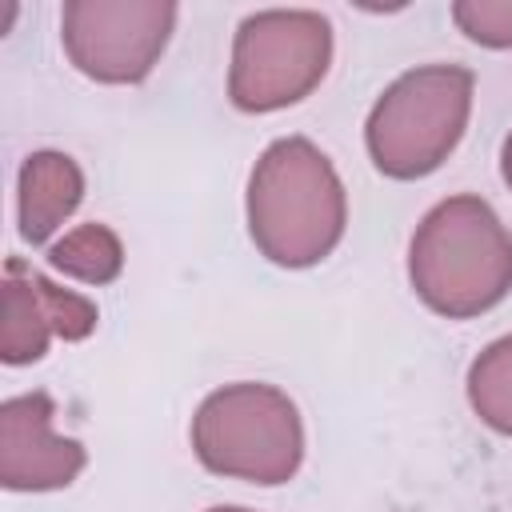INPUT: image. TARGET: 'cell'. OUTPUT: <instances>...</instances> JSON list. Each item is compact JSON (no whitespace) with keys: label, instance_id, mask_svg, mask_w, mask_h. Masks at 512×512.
I'll use <instances>...</instances> for the list:
<instances>
[{"label":"cell","instance_id":"6da1fadb","mask_svg":"<svg viewBox=\"0 0 512 512\" xmlns=\"http://www.w3.org/2000/svg\"><path fill=\"white\" fill-rule=\"evenodd\" d=\"M248 236L280 268H312L344 240L348 196L332 160L304 136L272 140L248 176Z\"/></svg>","mask_w":512,"mask_h":512},{"label":"cell","instance_id":"7a4b0ae2","mask_svg":"<svg viewBox=\"0 0 512 512\" xmlns=\"http://www.w3.org/2000/svg\"><path fill=\"white\" fill-rule=\"evenodd\" d=\"M408 280L436 316L472 320L512 292V232L488 200L448 196L412 232Z\"/></svg>","mask_w":512,"mask_h":512},{"label":"cell","instance_id":"3957f363","mask_svg":"<svg viewBox=\"0 0 512 512\" xmlns=\"http://www.w3.org/2000/svg\"><path fill=\"white\" fill-rule=\"evenodd\" d=\"M476 76L460 64H420L396 76L368 112L364 144L376 172L420 180L464 140Z\"/></svg>","mask_w":512,"mask_h":512},{"label":"cell","instance_id":"277c9868","mask_svg":"<svg viewBox=\"0 0 512 512\" xmlns=\"http://www.w3.org/2000/svg\"><path fill=\"white\" fill-rule=\"evenodd\" d=\"M192 452L216 476L276 488L300 472L304 424L280 388L240 380L204 396L192 416Z\"/></svg>","mask_w":512,"mask_h":512},{"label":"cell","instance_id":"5b68a950","mask_svg":"<svg viewBox=\"0 0 512 512\" xmlns=\"http://www.w3.org/2000/svg\"><path fill=\"white\" fill-rule=\"evenodd\" d=\"M332 64V24L312 8H264L232 36L228 100L240 112H280L320 88Z\"/></svg>","mask_w":512,"mask_h":512},{"label":"cell","instance_id":"8992f818","mask_svg":"<svg viewBox=\"0 0 512 512\" xmlns=\"http://www.w3.org/2000/svg\"><path fill=\"white\" fill-rule=\"evenodd\" d=\"M176 16L168 0H68L60 8V44L88 80L140 84L160 64Z\"/></svg>","mask_w":512,"mask_h":512},{"label":"cell","instance_id":"52a82bcc","mask_svg":"<svg viewBox=\"0 0 512 512\" xmlns=\"http://www.w3.org/2000/svg\"><path fill=\"white\" fill-rule=\"evenodd\" d=\"M0 360L20 368L36 364L52 340H84L92 336L100 312L88 296L52 284L40 272H28L20 260H8L0 288Z\"/></svg>","mask_w":512,"mask_h":512},{"label":"cell","instance_id":"ba28073f","mask_svg":"<svg viewBox=\"0 0 512 512\" xmlns=\"http://www.w3.org/2000/svg\"><path fill=\"white\" fill-rule=\"evenodd\" d=\"M84 464V444L56 432V404L48 392H24L0 404V484L8 492L68 488Z\"/></svg>","mask_w":512,"mask_h":512},{"label":"cell","instance_id":"9c48e42d","mask_svg":"<svg viewBox=\"0 0 512 512\" xmlns=\"http://www.w3.org/2000/svg\"><path fill=\"white\" fill-rule=\"evenodd\" d=\"M84 172L68 152H32L16 176V224L24 244H48L52 232L80 208Z\"/></svg>","mask_w":512,"mask_h":512},{"label":"cell","instance_id":"30bf717a","mask_svg":"<svg viewBox=\"0 0 512 512\" xmlns=\"http://www.w3.org/2000/svg\"><path fill=\"white\" fill-rule=\"evenodd\" d=\"M48 264L76 284H112L124 272V244L108 224H76L56 244H48Z\"/></svg>","mask_w":512,"mask_h":512},{"label":"cell","instance_id":"8fae6325","mask_svg":"<svg viewBox=\"0 0 512 512\" xmlns=\"http://www.w3.org/2000/svg\"><path fill=\"white\" fill-rule=\"evenodd\" d=\"M468 404L500 436H512V332L492 340L468 368Z\"/></svg>","mask_w":512,"mask_h":512},{"label":"cell","instance_id":"7c38bea8","mask_svg":"<svg viewBox=\"0 0 512 512\" xmlns=\"http://www.w3.org/2000/svg\"><path fill=\"white\" fill-rule=\"evenodd\" d=\"M452 24L480 48H512V0H456Z\"/></svg>","mask_w":512,"mask_h":512},{"label":"cell","instance_id":"4fadbf2b","mask_svg":"<svg viewBox=\"0 0 512 512\" xmlns=\"http://www.w3.org/2000/svg\"><path fill=\"white\" fill-rule=\"evenodd\" d=\"M500 176H504V184L512 188V132L504 136V148H500Z\"/></svg>","mask_w":512,"mask_h":512},{"label":"cell","instance_id":"5bb4252c","mask_svg":"<svg viewBox=\"0 0 512 512\" xmlns=\"http://www.w3.org/2000/svg\"><path fill=\"white\" fill-rule=\"evenodd\" d=\"M208 512H252V508H236V504H220V508H208Z\"/></svg>","mask_w":512,"mask_h":512}]
</instances>
